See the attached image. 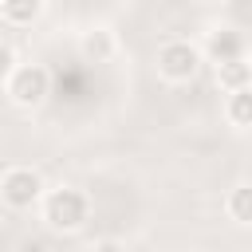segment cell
I'll return each instance as SVG.
<instances>
[{"label":"cell","instance_id":"4","mask_svg":"<svg viewBox=\"0 0 252 252\" xmlns=\"http://www.w3.org/2000/svg\"><path fill=\"white\" fill-rule=\"evenodd\" d=\"M0 193H4V201H8L12 209H32V205L39 201V193H43V181H39L35 169L12 165V169L4 173V181H0Z\"/></svg>","mask_w":252,"mask_h":252},{"label":"cell","instance_id":"1","mask_svg":"<svg viewBox=\"0 0 252 252\" xmlns=\"http://www.w3.org/2000/svg\"><path fill=\"white\" fill-rule=\"evenodd\" d=\"M87 197L79 193V189H67V185H59V189H51L47 197H43V220L55 228V232H75V228H83V220H87Z\"/></svg>","mask_w":252,"mask_h":252},{"label":"cell","instance_id":"10","mask_svg":"<svg viewBox=\"0 0 252 252\" xmlns=\"http://www.w3.org/2000/svg\"><path fill=\"white\" fill-rule=\"evenodd\" d=\"M4 20L8 24H32L39 12H43V0H4Z\"/></svg>","mask_w":252,"mask_h":252},{"label":"cell","instance_id":"8","mask_svg":"<svg viewBox=\"0 0 252 252\" xmlns=\"http://www.w3.org/2000/svg\"><path fill=\"white\" fill-rule=\"evenodd\" d=\"M224 114H228V122H232V126H252V87L232 91V94H228Z\"/></svg>","mask_w":252,"mask_h":252},{"label":"cell","instance_id":"6","mask_svg":"<svg viewBox=\"0 0 252 252\" xmlns=\"http://www.w3.org/2000/svg\"><path fill=\"white\" fill-rule=\"evenodd\" d=\"M217 87L220 91H244V87H252V67L244 63V59H228V63H217Z\"/></svg>","mask_w":252,"mask_h":252},{"label":"cell","instance_id":"7","mask_svg":"<svg viewBox=\"0 0 252 252\" xmlns=\"http://www.w3.org/2000/svg\"><path fill=\"white\" fill-rule=\"evenodd\" d=\"M79 47H83V55H87V59L102 63V59H110V55H114V35H110L106 28H94V32H87V35H83V43H79Z\"/></svg>","mask_w":252,"mask_h":252},{"label":"cell","instance_id":"9","mask_svg":"<svg viewBox=\"0 0 252 252\" xmlns=\"http://www.w3.org/2000/svg\"><path fill=\"white\" fill-rule=\"evenodd\" d=\"M224 205H228V217L236 224H252V185H236Z\"/></svg>","mask_w":252,"mask_h":252},{"label":"cell","instance_id":"5","mask_svg":"<svg viewBox=\"0 0 252 252\" xmlns=\"http://www.w3.org/2000/svg\"><path fill=\"white\" fill-rule=\"evenodd\" d=\"M205 51L213 55V63H228V59H244V35L232 32V28H217L209 32V43Z\"/></svg>","mask_w":252,"mask_h":252},{"label":"cell","instance_id":"3","mask_svg":"<svg viewBox=\"0 0 252 252\" xmlns=\"http://www.w3.org/2000/svg\"><path fill=\"white\" fill-rule=\"evenodd\" d=\"M197 67H201V51H197L193 43H185V39H173V43H165V47L158 51V71H161L169 83L193 79Z\"/></svg>","mask_w":252,"mask_h":252},{"label":"cell","instance_id":"11","mask_svg":"<svg viewBox=\"0 0 252 252\" xmlns=\"http://www.w3.org/2000/svg\"><path fill=\"white\" fill-rule=\"evenodd\" d=\"M24 252H43V248H39V244L32 240V244H24Z\"/></svg>","mask_w":252,"mask_h":252},{"label":"cell","instance_id":"2","mask_svg":"<svg viewBox=\"0 0 252 252\" xmlns=\"http://www.w3.org/2000/svg\"><path fill=\"white\" fill-rule=\"evenodd\" d=\"M47 91H51L47 67L24 63V67L8 71V94H12V102H20V106H39V102L47 98Z\"/></svg>","mask_w":252,"mask_h":252}]
</instances>
